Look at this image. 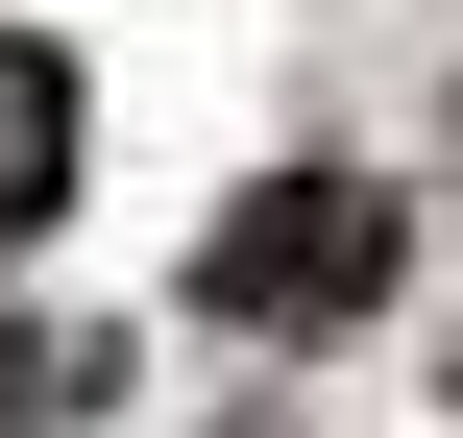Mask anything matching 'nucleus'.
Returning <instances> with one entry per match:
<instances>
[{
  "label": "nucleus",
  "mask_w": 463,
  "mask_h": 438,
  "mask_svg": "<svg viewBox=\"0 0 463 438\" xmlns=\"http://www.w3.org/2000/svg\"><path fill=\"white\" fill-rule=\"evenodd\" d=\"M391 244H415V219H391L366 171H269V195L195 244V317H244V341H342V317L391 293Z\"/></svg>",
  "instance_id": "nucleus-1"
},
{
  "label": "nucleus",
  "mask_w": 463,
  "mask_h": 438,
  "mask_svg": "<svg viewBox=\"0 0 463 438\" xmlns=\"http://www.w3.org/2000/svg\"><path fill=\"white\" fill-rule=\"evenodd\" d=\"M49 390H73V366H49V341H24V317H0V438H24V415H49Z\"/></svg>",
  "instance_id": "nucleus-3"
},
{
  "label": "nucleus",
  "mask_w": 463,
  "mask_h": 438,
  "mask_svg": "<svg viewBox=\"0 0 463 438\" xmlns=\"http://www.w3.org/2000/svg\"><path fill=\"white\" fill-rule=\"evenodd\" d=\"M49 195H73V73L0 49V219H49Z\"/></svg>",
  "instance_id": "nucleus-2"
}]
</instances>
